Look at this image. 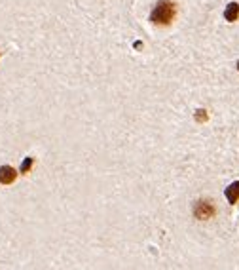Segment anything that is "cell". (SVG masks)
<instances>
[{"label": "cell", "instance_id": "6da1fadb", "mask_svg": "<svg viewBox=\"0 0 239 270\" xmlns=\"http://www.w3.org/2000/svg\"><path fill=\"white\" fill-rule=\"evenodd\" d=\"M177 16V6L173 0H159L150 14V21L154 25H169Z\"/></svg>", "mask_w": 239, "mask_h": 270}, {"label": "cell", "instance_id": "7a4b0ae2", "mask_svg": "<svg viewBox=\"0 0 239 270\" xmlns=\"http://www.w3.org/2000/svg\"><path fill=\"white\" fill-rule=\"evenodd\" d=\"M194 215L198 219H201V221H207V219H211L215 215V206L211 202H207V200H199L194 206Z\"/></svg>", "mask_w": 239, "mask_h": 270}, {"label": "cell", "instance_id": "3957f363", "mask_svg": "<svg viewBox=\"0 0 239 270\" xmlns=\"http://www.w3.org/2000/svg\"><path fill=\"white\" fill-rule=\"evenodd\" d=\"M17 179V171L12 166H2L0 167V183L2 185H12Z\"/></svg>", "mask_w": 239, "mask_h": 270}, {"label": "cell", "instance_id": "277c9868", "mask_svg": "<svg viewBox=\"0 0 239 270\" xmlns=\"http://www.w3.org/2000/svg\"><path fill=\"white\" fill-rule=\"evenodd\" d=\"M224 18H226V21H230V23L238 21V18H239V4L238 2H230V4L226 6V10H224Z\"/></svg>", "mask_w": 239, "mask_h": 270}, {"label": "cell", "instance_id": "5b68a950", "mask_svg": "<svg viewBox=\"0 0 239 270\" xmlns=\"http://www.w3.org/2000/svg\"><path fill=\"white\" fill-rule=\"evenodd\" d=\"M226 198H228V202L234 206V204H238L239 200V181H234L228 188H226Z\"/></svg>", "mask_w": 239, "mask_h": 270}, {"label": "cell", "instance_id": "8992f818", "mask_svg": "<svg viewBox=\"0 0 239 270\" xmlns=\"http://www.w3.org/2000/svg\"><path fill=\"white\" fill-rule=\"evenodd\" d=\"M33 164H34V158H25L23 160V164H21V173H29L31 171V167H33Z\"/></svg>", "mask_w": 239, "mask_h": 270}, {"label": "cell", "instance_id": "52a82bcc", "mask_svg": "<svg viewBox=\"0 0 239 270\" xmlns=\"http://www.w3.org/2000/svg\"><path fill=\"white\" fill-rule=\"evenodd\" d=\"M194 118L198 120V122H207V110H203V108H199V110H196V114H194Z\"/></svg>", "mask_w": 239, "mask_h": 270}, {"label": "cell", "instance_id": "ba28073f", "mask_svg": "<svg viewBox=\"0 0 239 270\" xmlns=\"http://www.w3.org/2000/svg\"><path fill=\"white\" fill-rule=\"evenodd\" d=\"M238 71H239V61H238Z\"/></svg>", "mask_w": 239, "mask_h": 270}]
</instances>
